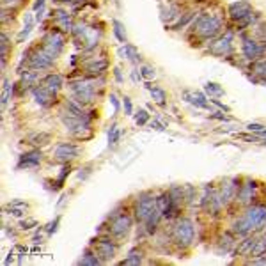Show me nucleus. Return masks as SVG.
Wrapping results in <instances>:
<instances>
[{"label":"nucleus","mask_w":266,"mask_h":266,"mask_svg":"<svg viewBox=\"0 0 266 266\" xmlns=\"http://www.w3.org/2000/svg\"><path fill=\"white\" fill-rule=\"evenodd\" d=\"M232 38H234V34H232L231 30L226 32V34L218 36L217 39H213V43L208 46V52L211 55H215V57L227 59L232 54Z\"/></svg>","instance_id":"obj_10"},{"label":"nucleus","mask_w":266,"mask_h":266,"mask_svg":"<svg viewBox=\"0 0 266 266\" xmlns=\"http://www.w3.org/2000/svg\"><path fill=\"white\" fill-rule=\"evenodd\" d=\"M211 119H217V121H232L229 115H226L224 112H211V115H209Z\"/></svg>","instance_id":"obj_51"},{"label":"nucleus","mask_w":266,"mask_h":266,"mask_svg":"<svg viewBox=\"0 0 266 266\" xmlns=\"http://www.w3.org/2000/svg\"><path fill=\"white\" fill-rule=\"evenodd\" d=\"M204 93H206L208 96L215 98V96H222V94H224V89H222L218 84H215V82H206V85H204Z\"/></svg>","instance_id":"obj_40"},{"label":"nucleus","mask_w":266,"mask_h":266,"mask_svg":"<svg viewBox=\"0 0 266 266\" xmlns=\"http://www.w3.org/2000/svg\"><path fill=\"white\" fill-rule=\"evenodd\" d=\"M250 71L254 76H248L252 82H266V59H257L250 62Z\"/></svg>","instance_id":"obj_22"},{"label":"nucleus","mask_w":266,"mask_h":266,"mask_svg":"<svg viewBox=\"0 0 266 266\" xmlns=\"http://www.w3.org/2000/svg\"><path fill=\"white\" fill-rule=\"evenodd\" d=\"M21 2H23V0H2V7H11V9H16Z\"/></svg>","instance_id":"obj_50"},{"label":"nucleus","mask_w":266,"mask_h":266,"mask_svg":"<svg viewBox=\"0 0 266 266\" xmlns=\"http://www.w3.org/2000/svg\"><path fill=\"white\" fill-rule=\"evenodd\" d=\"M232 247H234V232H226V234H222L217 243V254H227Z\"/></svg>","instance_id":"obj_26"},{"label":"nucleus","mask_w":266,"mask_h":266,"mask_svg":"<svg viewBox=\"0 0 266 266\" xmlns=\"http://www.w3.org/2000/svg\"><path fill=\"white\" fill-rule=\"evenodd\" d=\"M256 135H257V137H259V138H266V128H265V130H263V132H259V133H256Z\"/></svg>","instance_id":"obj_61"},{"label":"nucleus","mask_w":266,"mask_h":266,"mask_svg":"<svg viewBox=\"0 0 266 266\" xmlns=\"http://www.w3.org/2000/svg\"><path fill=\"white\" fill-rule=\"evenodd\" d=\"M238 187H240L238 179H226V181L220 185L218 193H220V199H222V204H224V206H227L229 202H232L236 199Z\"/></svg>","instance_id":"obj_20"},{"label":"nucleus","mask_w":266,"mask_h":266,"mask_svg":"<svg viewBox=\"0 0 266 266\" xmlns=\"http://www.w3.org/2000/svg\"><path fill=\"white\" fill-rule=\"evenodd\" d=\"M41 162H43L41 149H30L27 153L20 154L18 163H16V169H18V171H21V169H36V167H39Z\"/></svg>","instance_id":"obj_16"},{"label":"nucleus","mask_w":266,"mask_h":266,"mask_svg":"<svg viewBox=\"0 0 266 266\" xmlns=\"http://www.w3.org/2000/svg\"><path fill=\"white\" fill-rule=\"evenodd\" d=\"M91 247L94 248L96 256L99 257L101 265L105 263H110L115 257V252H117V245L114 243V238L110 236H101V238H96L91 242Z\"/></svg>","instance_id":"obj_7"},{"label":"nucleus","mask_w":266,"mask_h":266,"mask_svg":"<svg viewBox=\"0 0 266 266\" xmlns=\"http://www.w3.org/2000/svg\"><path fill=\"white\" fill-rule=\"evenodd\" d=\"M146 87H148L149 94H151V98H153V101L156 105H165V99H167V93L163 91L162 87H156V85H149L146 84Z\"/></svg>","instance_id":"obj_34"},{"label":"nucleus","mask_w":266,"mask_h":266,"mask_svg":"<svg viewBox=\"0 0 266 266\" xmlns=\"http://www.w3.org/2000/svg\"><path fill=\"white\" fill-rule=\"evenodd\" d=\"M201 204L208 211V215H213V217H217L218 213H220L222 206H224L220 199V193H218V190H215V188H206V193H204Z\"/></svg>","instance_id":"obj_13"},{"label":"nucleus","mask_w":266,"mask_h":266,"mask_svg":"<svg viewBox=\"0 0 266 266\" xmlns=\"http://www.w3.org/2000/svg\"><path fill=\"white\" fill-rule=\"evenodd\" d=\"M78 265L98 266V265H101V261H99V257L96 256V252H94L93 247H87V248L84 250V254H82V257L78 259Z\"/></svg>","instance_id":"obj_28"},{"label":"nucleus","mask_w":266,"mask_h":266,"mask_svg":"<svg viewBox=\"0 0 266 266\" xmlns=\"http://www.w3.org/2000/svg\"><path fill=\"white\" fill-rule=\"evenodd\" d=\"M50 140H52V135L46 132H38V133H30L29 135V142L34 144V146H46Z\"/></svg>","instance_id":"obj_35"},{"label":"nucleus","mask_w":266,"mask_h":266,"mask_svg":"<svg viewBox=\"0 0 266 266\" xmlns=\"http://www.w3.org/2000/svg\"><path fill=\"white\" fill-rule=\"evenodd\" d=\"M32 227H38V220L34 218H27V220H20V229L21 231H29Z\"/></svg>","instance_id":"obj_46"},{"label":"nucleus","mask_w":266,"mask_h":266,"mask_svg":"<svg viewBox=\"0 0 266 266\" xmlns=\"http://www.w3.org/2000/svg\"><path fill=\"white\" fill-rule=\"evenodd\" d=\"M20 87H21V93H25V91H32V85L36 84V80H38V71L36 69H27V71H20Z\"/></svg>","instance_id":"obj_24"},{"label":"nucleus","mask_w":266,"mask_h":266,"mask_svg":"<svg viewBox=\"0 0 266 266\" xmlns=\"http://www.w3.org/2000/svg\"><path fill=\"white\" fill-rule=\"evenodd\" d=\"M123 109H124V115H133V103L128 96L123 98Z\"/></svg>","instance_id":"obj_47"},{"label":"nucleus","mask_w":266,"mask_h":266,"mask_svg":"<svg viewBox=\"0 0 266 266\" xmlns=\"http://www.w3.org/2000/svg\"><path fill=\"white\" fill-rule=\"evenodd\" d=\"M144 259V254L142 250H138V248H132V250L128 252V256L124 257L123 261H121V265H126V266H138L140 263H142Z\"/></svg>","instance_id":"obj_33"},{"label":"nucleus","mask_w":266,"mask_h":266,"mask_svg":"<svg viewBox=\"0 0 266 266\" xmlns=\"http://www.w3.org/2000/svg\"><path fill=\"white\" fill-rule=\"evenodd\" d=\"M32 9L38 13V11H41V9H44V0H36L34 2V5H32Z\"/></svg>","instance_id":"obj_56"},{"label":"nucleus","mask_w":266,"mask_h":266,"mask_svg":"<svg viewBox=\"0 0 266 266\" xmlns=\"http://www.w3.org/2000/svg\"><path fill=\"white\" fill-rule=\"evenodd\" d=\"M195 238V227L190 218H177L176 224L172 226V240L177 247L187 248L193 243Z\"/></svg>","instance_id":"obj_4"},{"label":"nucleus","mask_w":266,"mask_h":266,"mask_svg":"<svg viewBox=\"0 0 266 266\" xmlns=\"http://www.w3.org/2000/svg\"><path fill=\"white\" fill-rule=\"evenodd\" d=\"M266 229V204H248L242 217L232 222L234 236H248L252 232Z\"/></svg>","instance_id":"obj_1"},{"label":"nucleus","mask_w":266,"mask_h":266,"mask_svg":"<svg viewBox=\"0 0 266 266\" xmlns=\"http://www.w3.org/2000/svg\"><path fill=\"white\" fill-rule=\"evenodd\" d=\"M13 256H15V252L11 250V252H9V257H5L4 265H9V263H13Z\"/></svg>","instance_id":"obj_60"},{"label":"nucleus","mask_w":266,"mask_h":266,"mask_svg":"<svg viewBox=\"0 0 266 266\" xmlns=\"http://www.w3.org/2000/svg\"><path fill=\"white\" fill-rule=\"evenodd\" d=\"M256 181H252V179H245L243 185L238 187V193H236V199L234 201L238 204H243V206H248L252 204V199L256 195Z\"/></svg>","instance_id":"obj_19"},{"label":"nucleus","mask_w":266,"mask_h":266,"mask_svg":"<svg viewBox=\"0 0 266 266\" xmlns=\"http://www.w3.org/2000/svg\"><path fill=\"white\" fill-rule=\"evenodd\" d=\"M27 209H29V204L23 201H11L7 206H5V211L9 213L11 217L21 218L23 215H27Z\"/></svg>","instance_id":"obj_25"},{"label":"nucleus","mask_w":266,"mask_h":266,"mask_svg":"<svg viewBox=\"0 0 266 266\" xmlns=\"http://www.w3.org/2000/svg\"><path fill=\"white\" fill-rule=\"evenodd\" d=\"M69 174H71V165H69V163H62V169H60V172H59V176H57V179H52V185H54V187H52V190H54V192H59L60 188H62V185H64V181L66 179H68V176Z\"/></svg>","instance_id":"obj_30"},{"label":"nucleus","mask_w":266,"mask_h":266,"mask_svg":"<svg viewBox=\"0 0 266 266\" xmlns=\"http://www.w3.org/2000/svg\"><path fill=\"white\" fill-rule=\"evenodd\" d=\"M55 4H80L84 0H54Z\"/></svg>","instance_id":"obj_57"},{"label":"nucleus","mask_w":266,"mask_h":266,"mask_svg":"<svg viewBox=\"0 0 266 266\" xmlns=\"http://www.w3.org/2000/svg\"><path fill=\"white\" fill-rule=\"evenodd\" d=\"M119 55H121L123 59L132 60V62H138V60H140V55H138L137 48H135L133 44H128V43H124L123 46L119 48Z\"/></svg>","instance_id":"obj_32"},{"label":"nucleus","mask_w":266,"mask_h":266,"mask_svg":"<svg viewBox=\"0 0 266 266\" xmlns=\"http://www.w3.org/2000/svg\"><path fill=\"white\" fill-rule=\"evenodd\" d=\"M109 99H110V103H112V107H114V115L119 112V109H121V105H119V99H117V96L114 93H110V96H109Z\"/></svg>","instance_id":"obj_49"},{"label":"nucleus","mask_w":266,"mask_h":266,"mask_svg":"<svg viewBox=\"0 0 266 266\" xmlns=\"http://www.w3.org/2000/svg\"><path fill=\"white\" fill-rule=\"evenodd\" d=\"M23 57L27 59V64H29V68L30 69H36V71L52 68V66H54V62H55L54 57L46 54V52L41 48L39 44H38V46H34L32 50H29V52H27V55H23Z\"/></svg>","instance_id":"obj_9"},{"label":"nucleus","mask_w":266,"mask_h":266,"mask_svg":"<svg viewBox=\"0 0 266 266\" xmlns=\"http://www.w3.org/2000/svg\"><path fill=\"white\" fill-rule=\"evenodd\" d=\"M193 16H195L193 13H185V15H183V18H177V20L174 21L172 25H171V29H172V30H181L183 27L188 23V21L193 20Z\"/></svg>","instance_id":"obj_42"},{"label":"nucleus","mask_w":266,"mask_h":266,"mask_svg":"<svg viewBox=\"0 0 266 266\" xmlns=\"http://www.w3.org/2000/svg\"><path fill=\"white\" fill-rule=\"evenodd\" d=\"M211 103H213V105H217V107L222 110V112H229V110H231L229 107H227V105H224L222 101H218V99H215V98H211Z\"/></svg>","instance_id":"obj_55"},{"label":"nucleus","mask_w":266,"mask_h":266,"mask_svg":"<svg viewBox=\"0 0 266 266\" xmlns=\"http://www.w3.org/2000/svg\"><path fill=\"white\" fill-rule=\"evenodd\" d=\"M252 13H254L252 4L250 2H247V0L232 2V4H229V7H227V15H229V18H231L232 21L242 20V18H245V16L252 15Z\"/></svg>","instance_id":"obj_17"},{"label":"nucleus","mask_w":266,"mask_h":266,"mask_svg":"<svg viewBox=\"0 0 266 266\" xmlns=\"http://www.w3.org/2000/svg\"><path fill=\"white\" fill-rule=\"evenodd\" d=\"M149 128L151 130H156V132H163L165 130V126H163L160 121H156V119H153V121H149Z\"/></svg>","instance_id":"obj_53"},{"label":"nucleus","mask_w":266,"mask_h":266,"mask_svg":"<svg viewBox=\"0 0 266 266\" xmlns=\"http://www.w3.org/2000/svg\"><path fill=\"white\" fill-rule=\"evenodd\" d=\"M0 39H2V50H0V55H2V68H5V64H7V52H9V38H7L5 32H2Z\"/></svg>","instance_id":"obj_41"},{"label":"nucleus","mask_w":266,"mask_h":266,"mask_svg":"<svg viewBox=\"0 0 266 266\" xmlns=\"http://www.w3.org/2000/svg\"><path fill=\"white\" fill-rule=\"evenodd\" d=\"M261 256H266V232L256 236V243L252 247V252H250V257H261Z\"/></svg>","instance_id":"obj_31"},{"label":"nucleus","mask_w":266,"mask_h":266,"mask_svg":"<svg viewBox=\"0 0 266 266\" xmlns=\"http://www.w3.org/2000/svg\"><path fill=\"white\" fill-rule=\"evenodd\" d=\"M44 227H39V231L36 232V236H34V243H43V234H41V231H43Z\"/></svg>","instance_id":"obj_58"},{"label":"nucleus","mask_w":266,"mask_h":266,"mask_svg":"<svg viewBox=\"0 0 266 266\" xmlns=\"http://www.w3.org/2000/svg\"><path fill=\"white\" fill-rule=\"evenodd\" d=\"M32 96H34L36 103L39 105V107H43V109H50V107L55 105V101H57V93L43 87V85H34Z\"/></svg>","instance_id":"obj_15"},{"label":"nucleus","mask_w":266,"mask_h":266,"mask_svg":"<svg viewBox=\"0 0 266 266\" xmlns=\"http://www.w3.org/2000/svg\"><path fill=\"white\" fill-rule=\"evenodd\" d=\"M135 123L138 126H146L149 123V112L146 109H138L137 114H135Z\"/></svg>","instance_id":"obj_43"},{"label":"nucleus","mask_w":266,"mask_h":266,"mask_svg":"<svg viewBox=\"0 0 266 266\" xmlns=\"http://www.w3.org/2000/svg\"><path fill=\"white\" fill-rule=\"evenodd\" d=\"M154 208H156V197H154L153 193L151 192L138 193L135 202H133V217H135L137 222L144 224Z\"/></svg>","instance_id":"obj_6"},{"label":"nucleus","mask_w":266,"mask_h":266,"mask_svg":"<svg viewBox=\"0 0 266 266\" xmlns=\"http://www.w3.org/2000/svg\"><path fill=\"white\" fill-rule=\"evenodd\" d=\"M50 16H52V20H54V25L55 29L62 30V32H71L73 30V20H71V15H69L68 11L64 9H52L50 11Z\"/></svg>","instance_id":"obj_18"},{"label":"nucleus","mask_w":266,"mask_h":266,"mask_svg":"<svg viewBox=\"0 0 266 266\" xmlns=\"http://www.w3.org/2000/svg\"><path fill=\"white\" fill-rule=\"evenodd\" d=\"M179 9H177L176 5H172V4H167V7H162V20L163 21H172V20H177L179 18Z\"/></svg>","instance_id":"obj_36"},{"label":"nucleus","mask_w":266,"mask_h":266,"mask_svg":"<svg viewBox=\"0 0 266 266\" xmlns=\"http://www.w3.org/2000/svg\"><path fill=\"white\" fill-rule=\"evenodd\" d=\"M242 52L247 60L254 62V60L261 59V55L266 52V44H259V41H256L254 38L242 36Z\"/></svg>","instance_id":"obj_11"},{"label":"nucleus","mask_w":266,"mask_h":266,"mask_svg":"<svg viewBox=\"0 0 266 266\" xmlns=\"http://www.w3.org/2000/svg\"><path fill=\"white\" fill-rule=\"evenodd\" d=\"M256 243V236H245L243 242H240V245L236 247V256L240 257H250V252H252V247Z\"/></svg>","instance_id":"obj_29"},{"label":"nucleus","mask_w":266,"mask_h":266,"mask_svg":"<svg viewBox=\"0 0 266 266\" xmlns=\"http://www.w3.org/2000/svg\"><path fill=\"white\" fill-rule=\"evenodd\" d=\"M32 29H34V18H32V15H25V20H23V29L18 32V36H16V43H25L27 41V38L30 36V32H32Z\"/></svg>","instance_id":"obj_27"},{"label":"nucleus","mask_w":266,"mask_h":266,"mask_svg":"<svg viewBox=\"0 0 266 266\" xmlns=\"http://www.w3.org/2000/svg\"><path fill=\"white\" fill-rule=\"evenodd\" d=\"M140 75H142L144 80H153L154 75H156V71H154V68H151V66H140Z\"/></svg>","instance_id":"obj_45"},{"label":"nucleus","mask_w":266,"mask_h":266,"mask_svg":"<svg viewBox=\"0 0 266 266\" xmlns=\"http://www.w3.org/2000/svg\"><path fill=\"white\" fill-rule=\"evenodd\" d=\"M39 46L48 55H52L54 59H57V57H59L62 52H64V46H66L64 32H62V30H59V29L48 30V32H46V34L41 38Z\"/></svg>","instance_id":"obj_5"},{"label":"nucleus","mask_w":266,"mask_h":266,"mask_svg":"<svg viewBox=\"0 0 266 266\" xmlns=\"http://www.w3.org/2000/svg\"><path fill=\"white\" fill-rule=\"evenodd\" d=\"M183 99L187 101V103L193 105V107H197V109H202V110H209V103H208V98L206 94L202 93V91H185L183 93Z\"/></svg>","instance_id":"obj_21"},{"label":"nucleus","mask_w":266,"mask_h":266,"mask_svg":"<svg viewBox=\"0 0 266 266\" xmlns=\"http://www.w3.org/2000/svg\"><path fill=\"white\" fill-rule=\"evenodd\" d=\"M133 226V220L128 213H117L114 215L112 220H110L109 226V234L114 238V240H123L130 234Z\"/></svg>","instance_id":"obj_8"},{"label":"nucleus","mask_w":266,"mask_h":266,"mask_svg":"<svg viewBox=\"0 0 266 266\" xmlns=\"http://www.w3.org/2000/svg\"><path fill=\"white\" fill-rule=\"evenodd\" d=\"M114 78H115L117 84H123L124 82V76H123V73H121V68H114Z\"/></svg>","instance_id":"obj_54"},{"label":"nucleus","mask_w":266,"mask_h":266,"mask_svg":"<svg viewBox=\"0 0 266 266\" xmlns=\"http://www.w3.org/2000/svg\"><path fill=\"white\" fill-rule=\"evenodd\" d=\"M59 226H60V215H57V217H55L54 220L50 222L48 226L44 227V232H46V234H50V236H52V234H55V232L59 231Z\"/></svg>","instance_id":"obj_44"},{"label":"nucleus","mask_w":266,"mask_h":266,"mask_svg":"<svg viewBox=\"0 0 266 266\" xmlns=\"http://www.w3.org/2000/svg\"><path fill=\"white\" fill-rule=\"evenodd\" d=\"M142 80L144 78H142V75H140V71H138V69H133V71H132V82H133V84L138 85Z\"/></svg>","instance_id":"obj_52"},{"label":"nucleus","mask_w":266,"mask_h":266,"mask_svg":"<svg viewBox=\"0 0 266 266\" xmlns=\"http://www.w3.org/2000/svg\"><path fill=\"white\" fill-rule=\"evenodd\" d=\"M114 2H115V0H114Z\"/></svg>","instance_id":"obj_62"},{"label":"nucleus","mask_w":266,"mask_h":266,"mask_svg":"<svg viewBox=\"0 0 266 266\" xmlns=\"http://www.w3.org/2000/svg\"><path fill=\"white\" fill-rule=\"evenodd\" d=\"M96 82L98 78H78L71 82L69 84V89H71V93H73V99L75 101H78L80 105H93L96 101Z\"/></svg>","instance_id":"obj_3"},{"label":"nucleus","mask_w":266,"mask_h":266,"mask_svg":"<svg viewBox=\"0 0 266 266\" xmlns=\"http://www.w3.org/2000/svg\"><path fill=\"white\" fill-rule=\"evenodd\" d=\"M39 85L50 89V91H54V93H59L60 89H62V85H64V80H62V76H60L59 73H50L46 75L44 78H41Z\"/></svg>","instance_id":"obj_23"},{"label":"nucleus","mask_w":266,"mask_h":266,"mask_svg":"<svg viewBox=\"0 0 266 266\" xmlns=\"http://www.w3.org/2000/svg\"><path fill=\"white\" fill-rule=\"evenodd\" d=\"M43 16H44V9L38 11V13H36V21H38V23H39V21L43 20Z\"/></svg>","instance_id":"obj_59"},{"label":"nucleus","mask_w":266,"mask_h":266,"mask_svg":"<svg viewBox=\"0 0 266 266\" xmlns=\"http://www.w3.org/2000/svg\"><path fill=\"white\" fill-rule=\"evenodd\" d=\"M112 27H114V36L119 43H126V30H124V25L121 23L119 20H112Z\"/></svg>","instance_id":"obj_38"},{"label":"nucleus","mask_w":266,"mask_h":266,"mask_svg":"<svg viewBox=\"0 0 266 266\" xmlns=\"http://www.w3.org/2000/svg\"><path fill=\"white\" fill-rule=\"evenodd\" d=\"M13 89H15V85L4 76V78H2V107H4V109L7 107L11 96H13Z\"/></svg>","instance_id":"obj_37"},{"label":"nucleus","mask_w":266,"mask_h":266,"mask_svg":"<svg viewBox=\"0 0 266 266\" xmlns=\"http://www.w3.org/2000/svg\"><path fill=\"white\" fill-rule=\"evenodd\" d=\"M107 138H109V148H114V146L119 142V138H121V130L117 128V124L115 123L110 124L109 133H107Z\"/></svg>","instance_id":"obj_39"},{"label":"nucleus","mask_w":266,"mask_h":266,"mask_svg":"<svg viewBox=\"0 0 266 266\" xmlns=\"http://www.w3.org/2000/svg\"><path fill=\"white\" fill-rule=\"evenodd\" d=\"M265 128H266L265 124H259V123H248V124H247V130H248L250 133H259V132H263Z\"/></svg>","instance_id":"obj_48"},{"label":"nucleus","mask_w":266,"mask_h":266,"mask_svg":"<svg viewBox=\"0 0 266 266\" xmlns=\"http://www.w3.org/2000/svg\"><path fill=\"white\" fill-rule=\"evenodd\" d=\"M193 34L199 36L201 39H215L218 34L222 32V20L215 15H208L202 13L195 18L192 25Z\"/></svg>","instance_id":"obj_2"},{"label":"nucleus","mask_w":266,"mask_h":266,"mask_svg":"<svg viewBox=\"0 0 266 266\" xmlns=\"http://www.w3.org/2000/svg\"><path fill=\"white\" fill-rule=\"evenodd\" d=\"M80 154V148L73 142H60L54 151V160L59 163H69Z\"/></svg>","instance_id":"obj_12"},{"label":"nucleus","mask_w":266,"mask_h":266,"mask_svg":"<svg viewBox=\"0 0 266 266\" xmlns=\"http://www.w3.org/2000/svg\"><path fill=\"white\" fill-rule=\"evenodd\" d=\"M109 68V60L105 57H91L84 62V71L91 78H99Z\"/></svg>","instance_id":"obj_14"}]
</instances>
